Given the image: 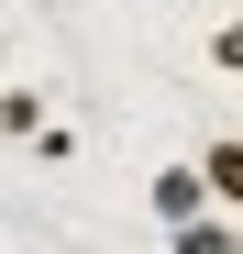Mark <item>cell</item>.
<instances>
[{"label": "cell", "instance_id": "1", "mask_svg": "<svg viewBox=\"0 0 243 254\" xmlns=\"http://www.w3.org/2000/svg\"><path fill=\"white\" fill-rule=\"evenodd\" d=\"M199 177H210V210L243 221V133H210V144H199Z\"/></svg>", "mask_w": 243, "mask_h": 254}, {"label": "cell", "instance_id": "2", "mask_svg": "<svg viewBox=\"0 0 243 254\" xmlns=\"http://www.w3.org/2000/svg\"><path fill=\"white\" fill-rule=\"evenodd\" d=\"M199 210H210V177H199V166H155V221H199Z\"/></svg>", "mask_w": 243, "mask_h": 254}, {"label": "cell", "instance_id": "3", "mask_svg": "<svg viewBox=\"0 0 243 254\" xmlns=\"http://www.w3.org/2000/svg\"><path fill=\"white\" fill-rule=\"evenodd\" d=\"M177 254H243V221L232 210H199V221H177Z\"/></svg>", "mask_w": 243, "mask_h": 254}, {"label": "cell", "instance_id": "4", "mask_svg": "<svg viewBox=\"0 0 243 254\" xmlns=\"http://www.w3.org/2000/svg\"><path fill=\"white\" fill-rule=\"evenodd\" d=\"M0 133H22V144L45 133V89H0Z\"/></svg>", "mask_w": 243, "mask_h": 254}, {"label": "cell", "instance_id": "5", "mask_svg": "<svg viewBox=\"0 0 243 254\" xmlns=\"http://www.w3.org/2000/svg\"><path fill=\"white\" fill-rule=\"evenodd\" d=\"M210 66H221V77H243V11H232V22L210 33Z\"/></svg>", "mask_w": 243, "mask_h": 254}]
</instances>
